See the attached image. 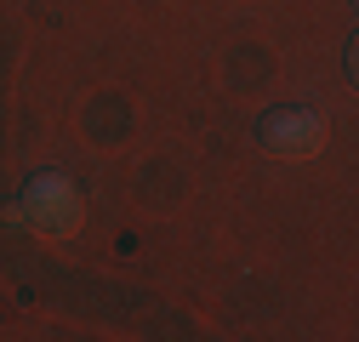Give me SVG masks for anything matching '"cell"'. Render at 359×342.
<instances>
[{
    "label": "cell",
    "mask_w": 359,
    "mask_h": 342,
    "mask_svg": "<svg viewBox=\"0 0 359 342\" xmlns=\"http://www.w3.org/2000/svg\"><path fill=\"white\" fill-rule=\"evenodd\" d=\"M257 137H262L268 154H280V160H308V154L325 149V120L313 109H280V114H268L257 125Z\"/></svg>",
    "instance_id": "7a4b0ae2"
},
{
    "label": "cell",
    "mask_w": 359,
    "mask_h": 342,
    "mask_svg": "<svg viewBox=\"0 0 359 342\" xmlns=\"http://www.w3.org/2000/svg\"><path fill=\"white\" fill-rule=\"evenodd\" d=\"M18 217H23L34 234H52V240H63V234H74V228H80L86 205H80V189L63 177V171H40V177L23 189Z\"/></svg>",
    "instance_id": "6da1fadb"
}]
</instances>
